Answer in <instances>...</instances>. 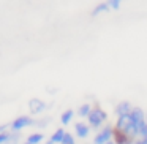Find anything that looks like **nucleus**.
Wrapping results in <instances>:
<instances>
[{
	"instance_id": "nucleus-6",
	"label": "nucleus",
	"mask_w": 147,
	"mask_h": 144,
	"mask_svg": "<svg viewBox=\"0 0 147 144\" xmlns=\"http://www.w3.org/2000/svg\"><path fill=\"white\" fill-rule=\"evenodd\" d=\"M74 130H76V135L79 138H87L89 136V125L82 124V122H78L74 125Z\"/></svg>"
},
{
	"instance_id": "nucleus-4",
	"label": "nucleus",
	"mask_w": 147,
	"mask_h": 144,
	"mask_svg": "<svg viewBox=\"0 0 147 144\" xmlns=\"http://www.w3.org/2000/svg\"><path fill=\"white\" fill-rule=\"evenodd\" d=\"M112 135H114V133H112V128L106 127V128H103L101 133H98L95 136L93 143H95V144H106V143H109V141H111Z\"/></svg>"
},
{
	"instance_id": "nucleus-2",
	"label": "nucleus",
	"mask_w": 147,
	"mask_h": 144,
	"mask_svg": "<svg viewBox=\"0 0 147 144\" xmlns=\"http://www.w3.org/2000/svg\"><path fill=\"white\" fill-rule=\"evenodd\" d=\"M106 120V112L100 108H93L92 112L89 114V124L92 125L93 128L101 127V124Z\"/></svg>"
},
{
	"instance_id": "nucleus-11",
	"label": "nucleus",
	"mask_w": 147,
	"mask_h": 144,
	"mask_svg": "<svg viewBox=\"0 0 147 144\" xmlns=\"http://www.w3.org/2000/svg\"><path fill=\"white\" fill-rule=\"evenodd\" d=\"M90 112H92V108H90L89 105H82L79 108V116L81 117H89Z\"/></svg>"
},
{
	"instance_id": "nucleus-9",
	"label": "nucleus",
	"mask_w": 147,
	"mask_h": 144,
	"mask_svg": "<svg viewBox=\"0 0 147 144\" xmlns=\"http://www.w3.org/2000/svg\"><path fill=\"white\" fill-rule=\"evenodd\" d=\"M43 141V135L41 133H33V135H30L29 138H27V143L29 144H38V143H41Z\"/></svg>"
},
{
	"instance_id": "nucleus-8",
	"label": "nucleus",
	"mask_w": 147,
	"mask_h": 144,
	"mask_svg": "<svg viewBox=\"0 0 147 144\" xmlns=\"http://www.w3.org/2000/svg\"><path fill=\"white\" fill-rule=\"evenodd\" d=\"M131 109H133V108L130 106V103L123 101V103H120V105L117 106V109H115V111H117L119 116H125V114H130Z\"/></svg>"
},
{
	"instance_id": "nucleus-5",
	"label": "nucleus",
	"mask_w": 147,
	"mask_h": 144,
	"mask_svg": "<svg viewBox=\"0 0 147 144\" xmlns=\"http://www.w3.org/2000/svg\"><path fill=\"white\" fill-rule=\"evenodd\" d=\"M29 108H30V112H32V114H38V112H41L43 109L46 108V105L38 98H32L29 101Z\"/></svg>"
},
{
	"instance_id": "nucleus-1",
	"label": "nucleus",
	"mask_w": 147,
	"mask_h": 144,
	"mask_svg": "<svg viewBox=\"0 0 147 144\" xmlns=\"http://www.w3.org/2000/svg\"><path fill=\"white\" fill-rule=\"evenodd\" d=\"M115 133H119L120 136H123L127 139V143L130 144L134 138L139 135V125L134 122V119L130 114L119 116V120L115 124Z\"/></svg>"
},
{
	"instance_id": "nucleus-17",
	"label": "nucleus",
	"mask_w": 147,
	"mask_h": 144,
	"mask_svg": "<svg viewBox=\"0 0 147 144\" xmlns=\"http://www.w3.org/2000/svg\"><path fill=\"white\" fill-rule=\"evenodd\" d=\"M0 133H3V127H0Z\"/></svg>"
},
{
	"instance_id": "nucleus-3",
	"label": "nucleus",
	"mask_w": 147,
	"mask_h": 144,
	"mask_svg": "<svg viewBox=\"0 0 147 144\" xmlns=\"http://www.w3.org/2000/svg\"><path fill=\"white\" fill-rule=\"evenodd\" d=\"M35 122L32 120L30 117H27V116H21V117H18L16 120H13V124H11V128H13L14 131H19L22 130V128L29 127V125H33Z\"/></svg>"
},
{
	"instance_id": "nucleus-10",
	"label": "nucleus",
	"mask_w": 147,
	"mask_h": 144,
	"mask_svg": "<svg viewBox=\"0 0 147 144\" xmlns=\"http://www.w3.org/2000/svg\"><path fill=\"white\" fill-rule=\"evenodd\" d=\"M73 114H74V112L71 111V109H68V111H65L63 114H62V124H63V125L70 124V120L73 119Z\"/></svg>"
},
{
	"instance_id": "nucleus-14",
	"label": "nucleus",
	"mask_w": 147,
	"mask_h": 144,
	"mask_svg": "<svg viewBox=\"0 0 147 144\" xmlns=\"http://www.w3.org/2000/svg\"><path fill=\"white\" fill-rule=\"evenodd\" d=\"M8 139H10V133H5V131L0 133V144H5Z\"/></svg>"
},
{
	"instance_id": "nucleus-13",
	"label": "nucleus",
	"mask_w": 147,
	"mask_h": 144,
	"mask_svg": "<svg viewBox=\"0 0 147 144\" xmlns=\"http://www.w3.org/2000/svg\"><path fill=\"white\" fill-rule=\"evenodd\" d=\"M62 144H74V138L71 136L70 133L65 131V136H63V139H62Z\"/></svg>"
},
{
	"instance_id": "nucleus-16",
	"label": "nucleus",
	"mask_w": 147,
	"mask_h": 144,
	"mask_svg": "<svg viewBox=\"0 0 147 144\" xmlns=\"http://www.w3.org/2000/svg\"><path fill=\"white\" fill-rule=\"evenodd\" d=\"M134 144H142V141L139 139V141H136V143H134Z\"/></svg>"
},
{
	"instance_id": "nucleus-19",
	"label": "nucleus",
	"mask_w": 147,
	"mask_h": 144,
	"mask_svg": "<svg viewBox=\"0 0 147 144\" xmlns=\"http://www.w3.org/2000/svg\"><path fill=\"white\" fill-rule=\"evenodd\" d=\"M26 144H29V143H26Z\"/></svg>"
},
{
	"instance_id": "nucleus-7",
	"label": "nucleus",
	"mask_w": 147,
	"mask_h": 144,
	"mask_svg": "<svg viewBox=\"0 0 147 144\" xmlns=\"http://www.w3.org/2000/svg\"><path fill=\"white\" fill-rule=\"evenodd\" d=\"M63 136H65V131L62 130V128H59L57 131H55L54 135H52V138L48 141L46 144H62V139H63Z\"/></svg>"
},
{
	"instance_id": "nucleus-18",
	"label": "nucleus",
	"mask_w": 147,
	"mask_h": 144,
	"mask_svg": "<svg viewBox=\"0 0 147 144\" xmlns=\"http://www.w3.org/2000/svg\"><path fill=\"white\" fill-rule=\"evenodd\" d=\"M106 144H115V143H112V141H109V143H106Z\"/></svg>"
},
{
	"instance_id": "nucleus-15",
	"label": "nucleus",
	"mask_w": 147,
	"mask_h": 144,
	"mask_svg": "<svg viewBox=\"0 0 147 144\" xmlns=\"http://www.w3.org/2000/svg\"><path fill=\"white\" fill-rule=\"evenodd\" d=\"M109 5H112V8H114V10H119V7H120V3H119V2H111Z\"/></svg>"
},
{
	"instance_id": "nucleus-12",
	"label": "nucleus",
	"mask_w": 147,
	"mask_h": 144,
	"mask_svg": "<svg viewBox=\"0 0 147 144\" xmlns=\"http://www.w3.org/2000/svg\"><path fill=\"white\" fill-rule=\"evenodd\" d=\"M108 8H109V3H101V5H98V7H96L95 10H93V13H92V14H93V16H96V14H100L101 11H106Z\"/></svg>"
},
{
	"instance_id": "nucleus-20",
	"label": "nucleus",
	"mask_w": 147,
	"mask_h": 144,
	"mask_svg": "<svg viewBox=\"0 0 147 144\" xmlns=\"http://www.w3.org/2000/svg\"><path fill=\"white\" fill-rule=\"evenodd\" d=\"M146 122H147V120H146Z\"/></svg>"
}]
</instances>
